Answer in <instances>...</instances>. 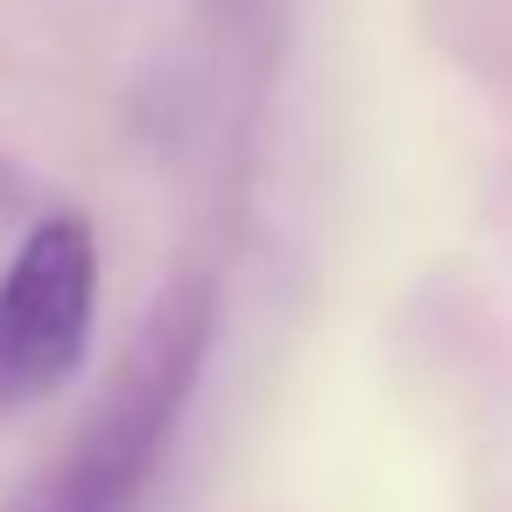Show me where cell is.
<instances>
[{"label":"cell","instance_id":"6da1fadb","mask_svg":"<svg viewBox=\"0 0 512 512\" xmlns=\"http://www.w3.org/2000/svg\"><path fill=\"white\" fill-rule=\"evenodd\" d=\"M211 337H218V288H211V274L183 267L148 302L141 330L113 358L99 407L85 414V428L71 435L64 463H57L99 512H127L148 491V477H155V463H162V449H169V435L204 379Z\"/></svg>","mask_w":512,"mask_h":512},{"label":"cell","instance_id":"7a4b0ae2","mask_svg":"<svg viewBox=\"0 0 512 512\" xmlns=\"http://www.w3.org/2000/svg\"><path fill=\"white\" fill-rule=\"evenodd\" d=\"M99 323V232L78 211H50L22 232L0 274V414L50 400L92 351Z\"/></svg>","mask_w":512,"mask_h":512},{"label":"cell","instance_id":"3957f363","mask_svg":"<svg viewBox=\"0 0 512 512\" xmlns=\"http://www.w3.org/2000/svg\"><path fill=\"white\" fill-rule=\"evenodd\" d=\"M8 512H99V505H92V498H85L64 470H50V477H36V484H29Z\"/></svg>","mask_w":512,"mask_h":512}]
</instances>
